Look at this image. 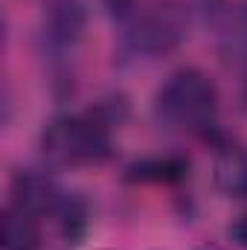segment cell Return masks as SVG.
I'll use <instances>...</instances> for the list:
<instances>
[{"label":"cell","instance_id":"cell-1","mask_svg":"<svg viewBox=\"0 0 247 250\" xmlns=\"http://www.w3.org/2000/svg\"><path fill=\"white\" fill-rule=\"evenodd\" d=\"M117 123L108 105L87 114L56 117L41 134L44 157L56 166H90L111 154V128Z\"/></svg>","mask_w":247,"mask_h":250},{"label":"cell","instance_id":"cell-2","mask_svg":"<svg viewBox=\"0 0 247 250\" xmlns=\"http://www.w3.org/2000/svg\"><path fill=\"white\" fill-rule=\"evenodd\" d=\"M154 108H157V117L163 123L198 131V128L212 125V120H215L218 87L204 70L181 67L160 84Z\"/></svg>","mask_w":247,"mask_h":250},{"label":"cell","instance_id":"cell-3","mask_svg":"<svg viewBox=\"0 0 247 250\" xmlns=\"http://www.w3.org/2000/svg\"><path fill=\"white\" fill-rule=\"evenodd\" d=\"M189 15L181 0H154L128 18L125 47L137 56H163L186 38Z\"/></svg>","mask_w":247,"mask_h":250},{"label":"cell","instance_id":"cell-4","mask_svg":"<svg viewBox=\"0 0 247 250\" xmlns=\"http://www.w3.org/2000/svg\"><path fill=\"white\" fill-rule=\"evenodd\" d=\"M67 192H64L47 172L38 169H21L12 178V204H18L21 209L32 212V215H44V212H62L67 207Z\"/></svg>","mask_w":247,"mask_h":250},{"label":"cell","instance_id":"cell-5","mask_svg":"<svg viewBox=\"0 0 247 250\" xmlns=\"http://www.w3.org/2000/svg\"><path fill=\"white\" fill-rule=\"evenodd\" d=\"M87 23V3L84 0H53L44 18V35L53 47H73Z\"/></svg>","mask_w":247,"mask_h":250},{"label":"cell","instance_id":"cell-6","mask_svg":"<svg viewBox=\"0 0 247 250\" xmlns=\"http://www.w3.org/2000/svg\"><path fill=\"white\" fill-rule=\"evenodd\" d=\"M215 187L230 198L247 201V148L227 146L215 157Z\"/></svg>","mask_w":247,"mask_h":250},{"label":"cell","instance_id":"cell-7","mask_svg":"<svg viewBox=\"0 0 247 250\" xmlns=\"http://www.w3.org/2000/svg\"><path fill=\"white\" fill-rule=\"evenodd\" d=\"M41 233L32 212L21 209L18 204L6 207L3 212V250H38Z\"/></svg>","mask_w":247,"mask_h":250},{"label":"cell","instance_id":"cell-8","mask_svg":"<svg viewBox=\"0 0 247 250\" xmlns=\"http://www.w3.org/2000/svg\"><path fill=\"white\" fill-rule=\"evenodd\" d=\"M189 172V160L178 154H166V157H148L140 160L134 166H128V178L131 181H151V184H172L181 181Z\"/></svg>","mask_w":247,"mask_h":250},{"label":"cell","instance_id":"cell-9","mask_svg":"<svg viewBox=\"0 0 247 250\" xmlns=\"http://www.w3.org/2000/svg\"><path fill=\"white\" fill-rule=\"evenodd\" d=\"M230 44L236 56L247 59V0H242L233 12V29H230Z\"/></svg>","mask_w":247,"mask_h":250},{"label":"cell","instance_id":"cell-10","mask_svg":"<svg viewBox=\"0 0 247 250\" xmlns=\"http://www.w3.org/2000/svg\"><path fill=\"white\" fill-rule=\"evenodd\" d=\"M102 6L114 15V18H120V21H128L140 6H137V0H102Z\"/></svg>","mask_w":247,"mask_h":250},{"label":"cell","instance_id":"cell-11","mask_svg":"<svg viewBox=\"0 0 247 250\" xmlns=\"http://www.w3.org/2000/svg\"><path fill=\"white\" fill-rule=\"evenodd\" d=\"M230 236L236 239V245H239V248H245V250H247V212L236 218V224L230 227Z\"/></svg>","mask_w":247,"mask_h":250}]
</instances>
